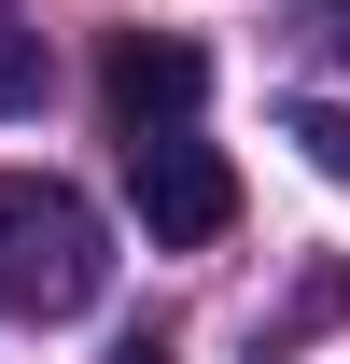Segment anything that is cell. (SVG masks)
<instances>
[{
	"instance_id": "cell-1",
	"label": "cell",
	"mask_w": 350,
	"mask_h": 364,
	"mask_svg": "<svg viewBox=\"0 0 350 364\" xmlns=\"http://www.w3.org/2000/svg\"><path fill=\"white\" fill-rule=\"evenodd\" d=\"M98 280H112V225L70 182L0 168V309L14 322H70V309H98Z\"/></svg>"
},
{
	"instance_id": "cell-2",
	"label": "cell",
	"mask_w": 350,
	"mask_h": 364,
	"mask_svg": "<svg viewBox=\"0 0 350 364\" xmlns=\"http://www.w3.org/2000/svg\"><path fill=\"white\" fill-rule=\"evenodd\" d=\"M127 196H140V225H154V252H196V238L238 225V168H224L211 140H127Z\"/></svg>"
},
{
	"instance_id": "cell-3",
	"label": "cell",
	"mask_w": 350,
	"mask_h": 364,
	"mask_svg": "<svg viewBox=\"0 0 350 364\" xmlns=\"http://www.w3.org/2000/svg\"><path fill=\"white\" fill-rule=\"evenodd\" d=\"M98 98H112V140H169L211 98V56L182 43V28H127V43L98 56Z\"/></svg>"
},
{
	"instance_id": "cell-4",
	"label": "cell",
	"mask_w": 350,
	"mask_h": 364,
	"mask_svg": "<svg viewBox=\"0 0 350 364\" xmlns=\"http://www.w3.org/2000/svg\"><path fill=\"white\" fill-rule=\"evenodd\" d=\"M43 85H56V56H43V28L0 0V112H43Z\"/></svg>"
},
{
	"instance_id": "cell-5",
	"label": "cell",
	"mask_w": 350,
	"mask_h": 364,
	"mask_svg": "<svg viewBox=\"0 0 350 364\" xmlns=\"http://www.w3.org/2000/svg\"><path fill=\"white\" fill-rule=\"evenodd\" d=\"M295 154H308L322 182H350V112H336V98H308V112H295Z\"/></svg>"
},
{
	"instance_id": "cell-6",
	"label": "cell",
	"mask_w": 350,
	"mask_h": 364,
	"mask_svg": "<svg viewBox=\"0 0 350 364\" xmlns=\"http://www.w3.org/2000/svg\"><path fill=\"white\" fill-rule=\"evenodd\" d=\"M112 364H169V336H154V322H140V336H112Z\"/></svg>"
},
{
	"instance_id": "cell-7",
	"label": "cell",
	"mask_w": 350,
	"mask_h": 364,
	"mask_svg": "<svg viewBox=\"0 0 350 364\" xmlns=\"http://www.w3.org/2000/svg\"><path fill=\"white\" fill-rule=\"evenodd\" d=\"M322 43H336V56H350V0H322Z\"/></svg>"
}]
</instances>
